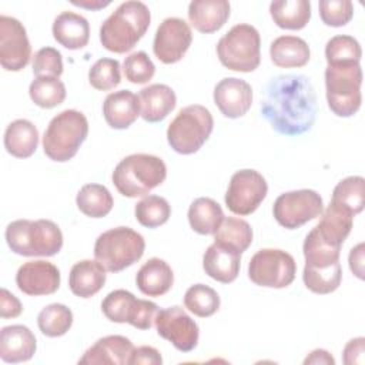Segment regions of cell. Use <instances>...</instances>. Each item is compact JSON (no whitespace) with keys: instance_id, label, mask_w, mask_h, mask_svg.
Returning <instances> with one entry per match:
<instances>
[{"instance_id":"cell-1","label":"cell","mask_w":365,"mask_h":365,"mask_svg":"<svg viewBox=\"0 0 365 365\" xmlns=\"http://www.w3.org/2000/svg\"><path fill=\"white\" fill-rule=\"evenodd\" d=\"M261 113L279 134L299 135L311 130L317 117V96L309 78L302 74L272 77L265 86Z\"/></svg>"},{"instance_id":"cell-2","label":"cell","mask_w":365,"mask_h":365,"mask_svg":"<svg viewBox=\"0 0 365 365\" xmlns=\"http://www.w3.org/2000/svg\"><path fill=\"white\" fill-rule=\"evenodd\" d=\"M150 9L137 0L121 3L101 24L100 41L108 51H130L150 27Z\"/></svg>"},{"instance_id":"cell-3","label":"cell","mask_w":365,"mask_h":365,"mask_svg":"<svg viewBox=\"0 0 365 365\" xmlns=\"http://www.w3.org/2000/svg\"><path fill=\"white\" fill-rule=\"evenodd\" d=\"M9 248L23 257H53L63 247V234L50 220H16L6 228Z\"/></svg>"},{"instance_id":"cell-4","label":"cell","mask_w":365,"mask_h":365,"mask_svg":"<svg viewBox=\"0 0 365 365\" xmlns=\"http://www.w3.org/2000/svg\"><path fill=\"white\" fill-rule=\"evenodd\" d=\"M167 177L165 163L151 154H131L124 157L113 171V184L117 191L128 198L147 195L164 182Z\"/></svg>"},{"instance_id":"cell-5","label":"cell","mask_w":365,"mask_h":365,"mask_svg":"<svg viewBox=\"0 0 365 365\" xmlns=\"http://www.w3.org/2000/svg\"><path fill=\"white\" fill-rule=\"evenodd\" d=\"M87 134L86 115L77 110H64L48 123L43 135V151L53 161H68L77 154Z\"/></svg>"},{"instance_id":"cell-6","label":"cell","mask_w":365,"mask_h":365,"mask_svg":"<svg viewBox=\"0 0 365 365\" xmlns=\"http://www.w3.org/2000/svg\"><path fill=\"white\" fill-rule=\"evenodd\" d=\"M145 241L130 227H115L98 235L94 257L108 272H120L135 264L144 254Z\"/></svg>"},{"instance_id":"cell-7","label":"cell","mask_w":365,"mask_h":365,"mask_svg":"<svg viewBox=\"0 0 365 365\" xmlns=\"http://www.w3.org/2000/svg\"><path fill=\"white\" fill-rule=\"evenodd\" d=\"M362 70L359 63L328 64L325 68L327 101L338 117L354 115L362 101Z\"/></svg>"},{"instance_id":"cell-8","label":"cell","mask_w":365,"mask_h":365,"mask_svg":"<svg viewBox=\"0 0 365 365\" xmlns=\"http://www.w3.org/2000/svg\"><path fill=\"white\" fill-rule=\"evenodd\" d=\"M214 128V118L208 108L191 104L178 111L167 128V141L182 155L197 153L208 140Z\"/></svg>"},{"instance_id":"cell-9","label":"cell","mask_w":365,"mask_h":365,"mask_svg":"<svg viewBox=\"0 0 365 365\" xmlns=\"http://www.w3.org/2000/svg\"><path fill=\"white\" fill-rule=\"evenodd\" d=\"M217 56L232 71L251 73L261 61V38L251 24H235L217 43Z\"/></svg>"},{"instance_id":"cell-10","label":"cell","mask_w":365,"mask_h":365,"mask_svg":"<svg viewBox=\"0 0 365 365\" xmlns=\"http://www.w3.org/2000/svg\"><path fill=\"white\" fill-rule=\"evenodd\" d=\"M297 274V264L291 254L277 248L257 251L248 264L250 279L265 288H285Z\"/></svg>"},{"instance_id":"cell-11","label":"cell","mask_w":365,"mask_h":365,"mask_svg":"<svg viewBox=\"0 0 365 365\" xmlns=\"http://www.w3.org/2000/svg\"><path fill=\"white\" fill-rule=\"evenodd\" d=\"M322 211V197L317 191L308 188L281 194L272 207L274 218L287 230L299 228L308 221L319 217Z\"/></svg>"},{"instance_id":"cell-12","label":"cell","mask_w":365,"mask_h":365,"mask_svg":"<svg viewBox=\"0 0 365 365\" xmlns=\"http://www.w3.org/2000/svg\"><path fill=\"white\" fill-rule=\"evenodd\" d=\"M268 192L265 178L255 170H240L232 174L225 192L227 208L237 215L252 214Z\"/></svg>"},{"instance_id":"cell-13","label":"cell","mask_w":365,"mask_h":365,"mask_svg":"<svg viewBox=\"0 0 365 365\" xmlns=\"http://www.w3.org/2000/svg\"><path fill=\"white\" fill-rule=\"evenodd\" d=\"M154 324L157 334L181 352H190L198 344L200 328L181 307L174 305L158 309Z\"/></svg>"},{"instance_id":"cell-14","label":"cell","mask_w":365,"mask_h":365,"mask_svg":"<svg viewBox=\"0 0 365 365\" xmlns=\"http://www.w3.org/2000/svg\"><path fill=\"white\" fill-rule=\"evenodd\" d=\"M31 57L24 26L14 17L0 16V64L6 71L23 70Z\"/></svg>"},{"instance_id":"cell-15","label":"cell","mask_w":365,"mask_h":365,"mask_svg":"<svg viewBox=\"0 0 365 365\" xmlns=\"http://www.w3.org/2000/svg\"><path fill=\"white\" fill-rule=\"evenodd\" d=\"M191 41L192 33L188 23L178 17H168L155 31L153 51L161 63L174 64L184 57Z\"/></svg>"},{"instance_id":"cell-16","label":"cell","mask_w":365,"mask_h":365,"mask_svg":"<svg viewBox=\"0 0 365 365\" xmlns=\"http://www.w3.org/2000/svg\"><path fill=\"white\" fill-rule=\"evenodd\" d=\"M17 288L30 297L54 294L60 287V271L48 261L24 262L16 274Z\"/></svg>"},{"instance_id":"cell-17","label":"cell","mask_w":365,"mask_h":365,"mask_svg":"<svg viewBox=\"0 0 365 365\" xmlns=\"http://www.w3.org/2000/svg\"><path fill=\"white\" fill-rule=\"evenodd\" d=\"M214 103L228 118L242 117L252 104L251 86L237 77H225L214 87Z\"/></svg>"},{"instance_id":"cell-18","label":"cell","mask_w":365,"mask_h":365,"mask_svg":"<svg viewBox=\"0 0 365 365\" xmlns=\"http://www.w3.org/2000/svg\"><path fill=\"white\" fill-rule=\"evenodd\" d=\"M134 351L133 342L123 335H107L97 339L78 359L88 365H125L130 364Z\"/></svg>"},{"instance_id":"cell-19","label":"cell","mask_w":365,"mask_h":365,"mask_svg":"<svg viewBox=\"0 0 365 365\" xmlns=\"http://www.w3.org/2000/svg\"><path fill=\"white\" fill-rule=\"evenodd\" d=\"M37 344L26 325H9L0 331V358L7 364L26 362L33 358Z\"/></svg>"},{"instance_id":"cell-20","label":"cell","mask_w":365,"mask_h":365,"mask_svg":"<svg viewBox=\"0 0 365 365\" xmlns=\"http://www.w3.org/2000/svg\"><path fill=\"white\" fill-rule=\"evenodd\" d=\"M241 254L221 244H211L202 257V268L205 274L222 284L232 282L240 272Z\"/></svg>"},{"instance_id":"cell-21","label":"cell","mask_w":365,"mask_h":365,"mask_svg":"<svg viewBox=\"0 0 365 365\" xmlns=\"http://www.w3.org/2000/svg\"><path fill=\"white\" fill-rule=\"evenodd\" d=\"M103 115L111 128H128L140 115L138 96L130 90L110 93L103 103Z\"/></svg>"},{"instance_id":"cell-22","label":"cell","mask_w":365,"mask_h":365,"mask_svg":"<svg viewBox=\"0 0 365 365\" xmlns=\"http://www.w3.org/2000/svg\"><path fill=\"white\" fill-rule=\"evenodd\" d=\"M231 6L227 0H192L188 4V20L200 33L220 30L228 20Z\"/></svg>"},{"instance_id":"cell-23","label":"cell","mask_w":365,"mask_h":365,"mask_svg":"<svg viewBox=\"0 0 365 365\" xmlns=\"http://www.w3.org/2000/svg\"><path fill=\"white\" fill-rule=\"evenodd\" d=\"M140 115L148 123L163 121L177 104L174 90L167 84H151L140 90Z\"/></svg>"},{"instance_id":"cell-24","label":"cell","mask_w":365,"mask_h":365,"mask_svg":"<svg viewBox=\"0 0 365 365\" xmlns=\"http://www.w3.org/2000/svg\"><path fill=\"white\" fill-rule=\"evenodd\" d=\"M106 268L97 259H83L71 267L68 287L76 297L90 298L106 284Z\"/></svg>"},{"instance_id":"cell-25","label":"cell","mask_w":365,"mask_h":365,"mask_svg":"<svg viewBox=\"0 0 365 365\" xmlns=\"http://www.w3.org/2000/svg\"><path fill=\"white\" fill-rule=\"evenodd\" d=\"M53 37L68 50H78L87 46L90 38V26L86 17L73 13H60L53 23Z\"/></svg>"},{"instance_id":"cell-26","label":"cell","mask_w":365,"mask_h":365,"mask_svg":"<svg viewBox=\"0 0 365 365\" xmlns=\"http://www.w3.org/2000/svg\"><path fill=\"white\" fill-rule=\"evenodd\" d=\"M174 282L171 267L161 258H150L138 269L135 284L147 297H161L167 294Z\"/></svg>"},{"instance_id":"cell-27","label":"cell","mask_w":365,"mask_h":365,"mask_svg":"<svg viewBox=\"0 0 365 365\" xmlns=\"http://www.w3.org/2000/svg\"><path fill=\"white\" fill-rule=\"evenodd\" d=\"M38 145L37 127L24 118L11 121L4 131V148L16 158L31 157Z\"/></svg>"},{"instance_id":"cell-28","label":"cell","mask_w":365,"mask_h":365,"mask_svg":"<svg viewBox=\"0 0 365 365\" xmlns=\"http://www.w3.org/2000/svg\"><path fill=\"white\" fill-rule=\"evenodd\" d=\"M269 56L277 67L295 68L309 61L311 51L304 38L297 36H279L271 43Z\"/></svg>"},{"instance_id":"cell-29","label":"cell","mask_w":365,"mask_h":365,"mask_svg":"<svg viewBox=\"0 0 365 365\" xmlns=\"http://www.w3.org/2000/svg\"><path fill=\"white\" fill-rule=\"evenodd\" d=\"M354 224V215L344 208L329 202L325 211H322L321 221L315 225L319 235L332 245L341 247L349 235Z\"/></svg>"},{"instance_id":"cell-30","label":"cell","mask_w":365,"mask_h":365,"mask_svg":"<svg viewBox=\"0 0 365 365\" xmlns=\"http://www.w3.org/2000/svg\"><path fill=\"white\" fill-rule=\"evenodd\" d=\"M302 251L305 257V269H325L339 262L341 247L325 241L315 227L305 237Z\"/></svg>"},{"instance_id":"cell-31","label":"cell","mask_w":365,"mask_h":365,"mask_svg":"<svg viewBox=\"0 0 365 365\" xmlns=\"http://www.w3.org/2000/svg\"><path fill=\"white\" fill-rule=\"evenodd\" d=\"M224 220L221 205L208 197L194 200L188 208L190 227L201 235L215 234Z\"/></svg>"},{"instance_id":"cell-32","label":"cell","mask_w":365,"mask_h":365,"mask_svg":"<svg viewBox=\"0 0 365 365\" xmlns=\"http://www.w3.org/2000/svg\"><path fill=\"white\" fill-rule=\"evenodd\" d=\"M274 23L285 30H301L311 19V3L307 0H275L269 4Z\"/></svg>"},{"instance_id":"cell-33","label":"cell","mask_w":365,"mask_h":365,"mask_svg":"<svg viewBox=\"0 0 365 365\" xmlns=\"http://www.w3.org/2000/svg\"><path fill=\"white\" fill-rule=\"evenodd\" d=\"M76 204L84 215L90 218H103L113 210L114 200L107 187L91 182L80 188L76 197Z\"/></svg>"},{"instance_id":"cell-34","label":"cell","mask_w":365,"mask_h":365,"mask_svg":"<svg viewBox=\"0 0 365 365\" xmlns=\"http://www.w3.org/2000/svg\"><path fill=\"white\" fill-rule=\"evenodd\" d=\"M331 202L351 212L359 214L365 205V180L361 175H351L341 180L332 192Z\"/></svg>"},{"instance_id":"cell-35","label":"cell","mask_w":365,"mask_h":365,"mask_svg":"<svg viewBox=\"0 0 365 365\" xmlns=\"http://www.w3.org/2000/svg\"><path fill=\"white\" fill-rule=\"evenodd\" d=\"M251 225L237 217H224L220 228L214 234V242L232 248L242 254L252 242Z\"/></svg>"},{"instance_id":"cell-36","label":"cell","mask_w":365,"mask_h":365,"mask_svg":"<svg viewBox=\"0 0 365 365\" xmlns=\"http://www.w3.org/2000/svg\"><path fill=\"white\" fill-rule=\"evenodd\" d=\"M138 299L130 291L125 289H114L101 302V311L106 318L111 322L117 324H130L134 319Z\"/></svg>"},{"instance_id":"cell-37","label":"cell","mask_w":365,"mask_h":365,"mask_svg":"<svg viewBox=\"0 0 365 365\" xmlns=\"http://www.w3.org/2000/svg\"><path fill=\"white\" fill-rule=\"evenodd\" d=\"M31 101L41 108H54L66 98V86L58 77H36L29 87Z\"/></svg>"},{"instance_id":"cell-38","label":"cell","mask_w":365,"mask_h":365,"mask_svg":"<svg viewBox=\"0 0 365 365\" xmlns=\"http://www.w3.org/2000/svg\"><path fill=\"white\" fill-rule=\"evenodd\" d=\"M37 325L41 334L46 336H61L73 325V312L63 304H50L37 315Z\"/></svg>"},{"instance_id":"cell-39","label":"cell","mask_w":365,"mask_h":365,"mask_svg":"<svg viewBox=\"0 0 365 365\" xmlns=\"http://www.w3.org/2000/svg\"><path fill=\"white\" fill-rule=\"evenodd\" d=\"M220 295L215 289L204 284L191 285L184 295L185 308L200 318L214 315L220 309Z\"/></svg>"},{"instance_id":"cell-40","label":"cell","mask_w":365,"mask_h":365,"mask_svg":"<svg viewBox=\"0 0 365 365\" xmlns=\"http://www.w3.org/2000/svg\"><path fill=\"white\" fill-rule=\"evenodd\" d=\"M135 220L147 228H157L165 224L171 215V205L160 195H147L135 204Z\"/></svg>"},{"instance_id":"cell-41","label":"cell","mask_w":365,"mask_h":365,"mask_svg":"<svg viewBox=\"0 0 365 365\" xmlns=\"http://www.w3.org/2000/svg\"><path fill=\"white\" fill-rule=\"evenodd\" d=\"M362 50L356 38L348 34L334 36L327 41L325 58L328 64L341 63H359Z\"/></svg>"},{"instance_id":"cell-42","label":"cell","mask_w":365,"mask_h":365,"mask_svg":"<svg viewBox=\"0 0 365 365\" xmlns=\"http://www.w3.org/2000/svg\"><path fill=\"white\" fill-rule=\"evenodd\" d=\"M305 287L315 294H331L334 292L342 279L341 264H335L325 269H305L302 272Z\"/></svg>"},{"instance_id":"cell-43","label":"cell","mask_w":365,"mask_h":365,"mask_svg":"<svg viewBox=\"0 0 365 365\" xmlns=\"http://www.w3.org/2000/svg\"><path fill=\"white\" fill-rule=\"evenodd\" d=\"M88 81L91 87L100 91H107L117 87L121 81L118 60L107 57L97 60L88 71Z\"/></svg>"},{"instance_id":"cell-44","label":"cell","mask_w":365,"mask_h":365,"mask_svg":"<svg viewBox=\"0 0 365 365\" xmlns=\"http://www.w3.org/2000/svg\"><path fill=\"white\" fill-rule=\"evenodd\" d=\"M123 71L125 80L133 84L148 83L155 73V66L145 51H135L125 57L123 63Z\"/></svg>"},{"instance_id":"cell-45","label":"cell","mask_w":365,"mask_h":365,"mask_svg":"<svg viewBox=\"0 0 365 365\" xmlns=\"http://www.w3.org/2000/svg\"><path fill=\"white\" fill-rule=\"evenodd\" d=\"M318 9L321 20L331 27L345 26L354 16V4L349 0H321Z\"/></svg>"},{"instance_id":"cell-46","label":"cell","mask_w":365,"mask_h":365,"mask_svg":"<svg viewBox=\"0 0 365 365\" xmlns=\"http://www.w3.org/2000/svg\"><path fill=\"white\" fill-rule=\"evenodd\" d=\"M33 73L37 77H60L63 74V58L54 47L40 48L33 58Z\"/></svg>"},{"instance_id":"cell-47","label":"cell","mask_w":365,"mask_h":365,"mask_svg":"<svg viewBox=\"0 0 365 365\" xmlns=\"http://www.w3.org/2000/svg\"><path fill=\"white\" fill-rule=\"evenodd\" d=\"M365 354V338L358 336L346 342L342 356L345 365H362Z\"/></svg>"},{"instance_id":"cell-48","label":"cell","mask_w":365,"mask_h":365,"mask_svg":"<svg viewBox=\"0 0 365 365\" xmlns=\"http://www.w3.org/2000/svg\"><path fill=\"white\" fill-rule=\"evenodd\" d=\"M138 365V364H144V365H161L163 364V358L161 354L148 345H141L134 348L131 358H130V365Z\"/></svg>"},{"instance_id":"cell-49","label":"cell","mask_w":365,"mask_h":365,"mask_svg":"<svg viewBox=\"0 0 365 365\" xmlns=\"http://www.w3.org/2000/svg\"><path fill=\"white\" fill-rule=\"evenodd\" d=\"M23 307L21 302L16 295H13L9 289L1 288V297H0V317L7 318H16L21 314Z\"/></svg>"},{"instance_id":"cell-50","label":"cell","mask_w":365,"mask_h":365,"mask_svg":"<svg viewBox=\"0 0 365 365\" xmlns=\"http://www.w3.org/2000/svg\"><path fill=\"white\" fill-rule=\"evenodd\" d=\"M348 262H349V268L354 272V275L359 279L365 278V244L359 242L358 245H355L348 255Z\"/></svg>"},{"instance_id":"cell-51","label":"cell","mask_w":365,"mask_h":365,"mask_svg":"<svg viewBox=\"0 0 365 365\" xmlns=\"http://www.w3.org/2000/svg\"><path fill=\"white\" fill-rule=\"evenodd\" d=\"M304 364H327V365H334L335 359L332 358V355L325 351V349H314L305 359Z\"/></svg>"},{"instance_id":"cell-52","label":"cell","mask_w":365,"mask_h":365,"mask_svg":"<svg viewBox=\"0 0 365 365\" xmlns=\"http://www.w3.org/2000/svg\"><path fill=\"white\" fill-rule=\"evenodd\" d=\"M71 4L77 6V7H83V9H88V10H100L104 9L110 4V0L103 1V0H71Z\"/></svg>"}]
</instances>
